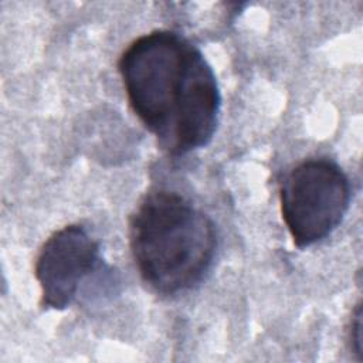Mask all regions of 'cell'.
<instances>
[{"label": "cell", "mask_w": 363, "mask_h": 363, "mask_svg": "<svg viewBox=\"0 0 363 363\" xmlns=\"http://www.w3.org/2000/svg\"><path fill=\"white\" fill-rule=\"evenodd\" d=\"M349 340H350L352 350L357 354L359 359H362V308H360V303L356 305L353 318L350 320Z\"/></svg>", "instance_id": "5"}, {"label": "cell", "mask_w": 363, "mask_h": 363, "mask_svg": "<svg viewBox=\"0 0 363 363\" xmlns=\"http://www.w3.org/2000/svg\"><path fill=\"white\" fill-rule=\"evenodd\" d=\"M349 177L326 157L306 159L286 173L279 187L281 214L298 248L330 235L350 204Z\"/></svg>", "instance_id": "3"}, {"label": "cell", "mask_w": 363, "mask_h": 363, "mask_svg": "<svg viewBox=\"0 0 363 363\" xmlns=\"http://www.w3.org/2000/svg\"><path fill=\"white\" fill-rule=\"evenodd\" d=\"M129 244L142 279L172 296L194 288L210 271L217 233L213 220L186 197L155 190L130 217Z\"/></svg>", "instance_id": "2"}, {"label": "cell", "mask_w": 363, "mask_h": 363, "mask_svg": "<svg viewBox=\"0 0 363 363\" xmlns=\"http://www.w3.org/2000/svg\"><path fill=\"white\" fill-rule=\"evenodd\" d=\"M118 69L128 102L160 149L183 156L207 146L217 129L221 94L203 52L173 30L133 40Z\"/></svg>", "instance_id": "1"}, {"label": "cell", "mask_w": 363, "mask_h": 363, "mask_svg": "<svg viewBox=\"0 0 363 363\" xmlns=\"http://www.w3.org/2000/svg\"><path fill=\"white\" fill-rule=\"evenodd\" d=\"M99 264V244L84 225L69 224L54 231L35 259L41 306L52 311L68 308Z\"/></svg>", "instance_id": "4"}]
</instances>
